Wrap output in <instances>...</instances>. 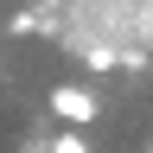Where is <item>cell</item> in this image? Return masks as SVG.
Listing matches in <instances>:
<instances>
[{
  "label": "cell",
  "instance_id": "6da1fadb",
  "mask_svg": "<svg viewBox=\"0 0 153 153\" xmlns=\"http://www.w3.org/2000/svg\"><path fill=\"white\" fill-rule=\"evenodd\" d=\"M45 108L57 115V121H70V128H89L96 115H102V96H96L89 83H51L45 89Z\"/></svg>",
  "mask_w": 153,
  "mask_h": 153
},
{
  "label": "cell",
  "instance_id": "7a4b0ae2",
  "mask_svg": "<svg viewBox=\"0 0 153 153\" xmlns=\"http://www.w3.org/2000/svg\"><path fill=\"white\" fill-rule=\"evenodd\" d=\"M51 153H89V140H83V134H76V128H64V134H57V140H51Z\"/></svg>",
  "mask_w": 153,
  "mask_h": 153
}]
</instances>
